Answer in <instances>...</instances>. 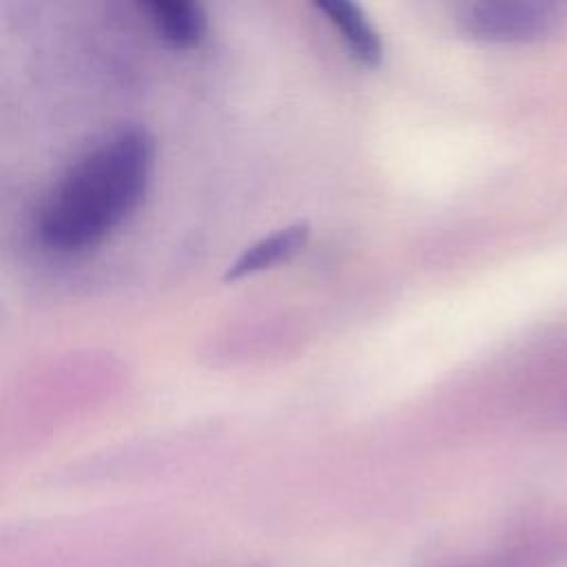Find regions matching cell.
Listing matches in <instances>:
<instances>
[{
	"label": "cell",
	"instance_id": "1",
	"mask_svg": "<svg viewBox=\"0 0 567 567\" xmlns=\"http://www.w3.org/2000/svg\"><path fill=\"white\" fill-rule=\"evenodd\" d=\"M153 155V137L142 126L115 128L93 144L40 202V244L58 255H80L100 246L140 208Z\"/></svg>",
	"mask_w": 567,
	"mask_h": 567
},
{
	"label": "cell",
	"instance_id": "2",
	"mask_svg": "<svg viewBox=\"0 0 567 567\" xmlns=\"http://www.w3.org/2000/svg\"><path fill=\"white\" fill-rule=\"evenodd\" d=\"M567 18V7L545 0H485L458 11L461 29L492 44H529L556 33Z\"/></svg>",
	"mask_w": 567,
	"mask_h": 567
},
{
	"label": "cell",
	"instance_id": "3",
	"mask_svg": "<svg viewBox=\"0 0 567 567\" xmlns=\"http://www.w3.org/2000/svg\"><path fill=\"white\" fill-rule=\"evenodd\" d=\"M310 237V226L306 221L290 224L286 228L275 230L268 237H261L259 241L250 244L228 268L224 279L235 281L255 272H261L266 268H272L281 261H288L295 257L308 241Z\"/></svg>",
	"mask_w": 567,
	"mask_h": 567
},
{
	"label": "cell",
	"instance_id": "4",
	"mask_svg": "<svg viewBox=\"0 0 567 567\" xmlns=\"http://www.w3.org/2000/svg\"><path fill=\"white\" fill-rule=\"evenodd\" d=\"M153 29L164 42L177 49H193L206 33V13L197 2L188 0H153L142 4Z\"/></svg>",
	"mask_w": 567,
	"mask_h": 567
},
{
	"label": "cell",
	"instance_id": "5",
	"mask_svg": "<svg viewBox=\"0 0 567 567\" xmlns=\"http://www.w3.org/2000/svg\"><path fill=\"white\" fill-rule=\"evenodd\" d=\"M328 22L341 33L348 51L365 66H377L383 58V42L365 13L352 2H317L315 4Z\"/></svg>",
	"mask_w": 567,
	"mask_h": 567
},
{
	"label": "cell",
	"instance_id": "6",
	"mask_svg": "<svg viewBox=\"0 0 567 567\" xmlns=\"http://www.w3.org/2000/svg\"><path fill=\"white\" fill-rule=\"evenodd\" d=\"M547 558H551V551H534L527 549L525 554L507 556L496 563H485V565H470V567H540Z\"/></svg>",
	"mask_w": 567,
	"mask_h": 567
}]
</instances>
